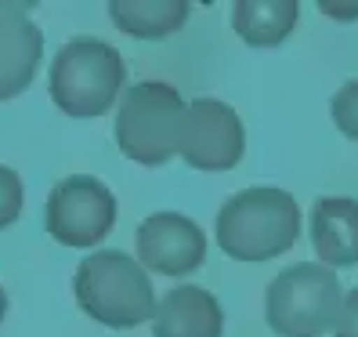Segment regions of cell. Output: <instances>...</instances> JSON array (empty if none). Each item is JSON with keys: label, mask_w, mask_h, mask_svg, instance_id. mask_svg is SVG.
I'll return each instance as SVG.
<instances>
[{"label": "cell", "mask_w": 358, "mask_h": 337, "mask_svg": "<svg viewBox=\"0 0 358 337\" xmlns=\"http://www.w3.org/2000/svg\"><path fill=\"white\" fill-rule=\"evenodd\" d=\"M4 315H8V294L0 290V323H4Z\"/></svg>", "instance_id": "cell-17"}, {"label": "cell", "mask_w": 358, "mask_h": 337, "mask_svg": "<svg viewBox=\"0 0 358 337\" xmlns=\"http://www.w3.org/2000/svg\"><path fill=\"white\" fill-rule=\"evenodd\" d=\"M116 221V196L109 185L91 174H73L58 181L48 196L44 225L55 243L62 247H94L113 233Z\"/></svg>", "instance_id": "cell-6"}, {"label": "cell", "mask_w": 358, "mask_h": 337, "mask_svg": "<svg viewBox=\"0 0 358 337\" xmlns=\"http://www.w3.org/2000/svg\"><path fill=\"white\" fill-rule=\"evenodd\" d=\"M246 153V131L239 113L221 98H192L188 102L181 160L196 171H231Z\"/></svg>", "instance_id": "cell-7"}, {"label": "cell", "mask_w": 358, "mask_h": 337, "mask_svg": "<svg viewBox=\"0 0 358 337\" xmlns=\"http://www.w3.org/2000/svg\"><path fill=\"white\" fill-rule=\"evenodd\" d=\"M44 58V33L26 4H0V102L18 98Z\"/></svg>", "instance_id": "cell-9"}, {"label": "cell", "mask_w": 358, "mask_h": 337, "mask_svg": "<svg viewBox=\"0 0 358 337\" xmlns=\"http://www.w3.org/2000/svg\"><path fill=\"white\" fill-rule=\"evenodd\" d=\"M336 337H358V287L344 294L341 323H336Z\"/></svg>", "instance_id": "cell-16"}, {"label": "cell", "mask_w": 358, "mask_h": 337, "mask_svg": "<svg viewBox=\"0 0 358 337\" xmlns=\"http://www.w3.org/2000/svg\"><path fill=\"white\" fill-rule=\"evenodd\" d=\"M311 243L326 268L358 265V200L322 196L311 207Z\"/></svg>", "instance_id": "cell-11"}, {"label": "cell", "mask_w": 358, "mask_h": 337, "mask_svg": "<svg viewBox=\"0 0 358 337\" xmlns=\"http://www.w3.org/2000/svg\"><path fill=\"white\" fill-rule=\"evenodd\" d=\"M22 214V178L0 163V228H8Z\"/></svg>", "instance_id": "cell-15"}, {"label": "cell", "mask_w": 358, "mask_h": 337, "mask_svg": "<svg viewBox=\"0 0 358 337\" xmlns=\"http://www.w3.org/2000/svg\"><path fill=\"white\" fill-rule=\"evenodd\" d=\"M329 113H333V123H336V128H341L348 138L358 142V80H348L344 88L333 95Z\"/></svg>", "instance_id": "cell-14"}, {"label": "cell", "mask_w": 358, "mask_h": 337, "mask_svg": "<svg viewBox=\"0 0 358 337\" xmlns=\"http://www.w3.org/2000/svg\"><path fill=\"white\" fill-rule=\"evenodd\" d=\"M221 330H224L221 301L210 290L192 283L166 290L152 315L156 337H221Z\"/></svg>", "instance_id": "cell-10"}, {"label": "cell", "mask_w": 358, "mask_h": 337, "mask_svg": "<svg viewBox=\"0 0 358 337\" xmlns=\"http://www.w3.org/2000/svg\"><path fill=\"white\" fill-rule=\"evenodd\" d=\"M113 22L138 40H163L188 22L185 0H113Z\"/></svg>", "instance_id": "cell-13"}, {"label": "cell", "mask_w": 358, "mask_h": 337, "mask_svg": "<svg viewBox=\"0 0 358 337\" xmlns=\"http://www.w3.org/2000/svg\"><path fill=\"white\" fill-rule=\"evenodd\" d=\"M123 80H127V66L113 44L94 36H73L69 44L58 48L51 62L48 88L66 116L91 120L120 98Z\"/></svg>", "instance_id": "cell-4"}, {"label": "cell", "mask_w": 358, "mask_h": 337, "mask_svg": "<svg viewBox=\"0 0 358 337\" xmlns=\"http://www.w3.org/2000/svg\"><path fill=\"white\" fill-rule=\"evenodd\" d=\"M73 290L80 308L113 330H134L156 315V290L141 261L127 258L123 250H94L83 258Z\"/></svg>", "instance_id": "cell-2"}, {"label": "cell", "mask_w": 358, "mask_h": 337, "mask_svg": "<svg viewBox=\"0 0 358 337\" xmlns=\"http://www.w3.org/2000/svg\"><path fill=\"white\" fill-rule=\"evenodd\" d=\"M341 308V280L322 261L282 268L264 294V319L279 337H319L326 330H336Z\"/></svg>", "instance_id": "cell-5"}, {"label": "cell", "mask_w": 358, "mask_h": 337, "mask_svg": "<svg viewBox=\"0 0 358 337\" xmlns=\"http://www.w3.org/2000/svg\"><path fill=\"white\" fill-rule=\"evenodd\" d=\"M188 102L159 80H141L123 91L116 116L120 153L141 167H163L181 153Z\"/></svg>", "instance_id": "cell-3"}, {"label": "cell", "mask_w": 358, "mask_h": 337, "mask_svg": "<svg viewBox=\"0 0 358 337\" xmlns=\"http://www.w3.org/2000/svg\"><path fill=\"white\" fill-rule=\"evenodd\" d=\"M206 258V233L178 210H159L138 225V261L159 276H188Z\"/></svg>", "instance_id": "cell-8"}, {"label": "cell", "mask_w": 358, "mask_h": 337, "mask_svg": "<svg viewBox=\"0 0 358 337\" xmlns=\"http://www.w3.org/2000/svg\"><path fill=\"white\" fill-rule=\"evenodd\" d=\"M301 18L297 0H236L231 4V29L250 48H275L293 33Z\"/></svg>", "instance_id": "cell-12"}, {"label": "cell", "mask_w": 358, "mask_h": 337, "mask_svg": "<svg viewBox=\"0 0 358 337\" xmlns=\"http://www.w3.org/2000/svg\"><path fill=\"white\" fill-rule=\"evenodd\" d=\"M217 247L236 261L279 258L301 236V207L286 188L254 185L228 196L214 225Z\"/></svg>", "instance_id": "cell-1"}]
</instances>
